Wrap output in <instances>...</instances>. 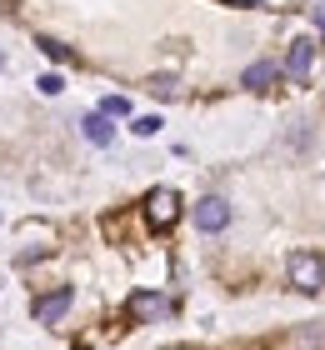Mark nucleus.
I'll return each instance as SVG.
<instances>
[{"label": "nucleus", "instance_id": "nucleus-1", "mask_svg": "<svg viewBox=\"0 0 325 350\" xmlns=\"http://www.w3.org/2000/svg\"><path fill=\"white\" fill-rule=\"evenodd\" d=\"M285 275H290V285H296L300 295H320L325 291V260L315 250H296V256L285 260Z\"/></svg>", "mask_w": 325, "mask_h": 350}, {"label": "nucleus", "instance_id": "nucleus-2", "mask_svg": "<svg viewBox=\"0 0 325 350\" xmlns=\"http://www.w3.org/2000/svg\"><path fill=\"white\" fill-rule=\"evenodd\" d=\"M175 220H181V196H175L170 185H155L151 196H145V226L151 230H170Z\"/></svg>", "mask_w": 325, "mask_h": 350}, {"label": "nucleus", "instance_id": "nucleus-3", "mask_svg": "<svg viewBox=\"0 0 325 350\" xmlns=\"http://www.w3.org/2000/svg\"><path fill=\"white\" fill-rule=\"evenodd\" d=\"M225 226H231V200H220V196H205V200H195V230H205V235H220Z\"/></svg>", "mask_w": 325, "mask_h": 350}, {"label": "nucleus", "instance_id": "nucleus-4", "mask_svg": "<svg viewBox=\"0 0 325 350\" xmlns=\"http://www.w3.org/2000/svg\"><path fill=\"white\" fill-rule=\"evenodd\" d=\"M311 66H315V40L311 36H300V40H290V55H285V75L290 81H311Z\"/></svg>", "mask_w": 325, "mask_h": 350}, {"label": "nucleus", "instance_id": "nucleus-5", "mask_svg": "<svg viewBox=\"0 0 325 350\" xmlns=\"http://www.w3.org/2000/svg\"><path fill=\"white\" fill-rule=\"evenodd\" d=\"M70 300H75V291H70V285H60V291L40 295V300H36V321H40V325H55L60 315L70 310Z\"/></svg>", "mask_w": 325, "mask_h": 350}, {"label": "nucleus", "instance_id": "nucleus-6", "mask_svg": "<svg viewBox=\"0 0 325 350\" xmlns=\"http://www.w3.org/2000/svg\"><path fill=\"white\" fill-rule=\"evenodd\" d=\"M281 66H275V60H255V66H246V75H240V85L246 90H270L275 81H281Z\"/></svg>", "mask_w": 325, "mask_h": 350}, {"label": "nucleus", "instance_id": "nucleus-7", "mask_svg": "<svg viewBox=\"0 0 325 350\" xmlns=\"http://www.w3.org/2000/svg\"><path fill=\"white\" fill-rule=\"evenodd\" d=\"M166 310H170V300H166V295H155V291L130 295V315H135V321H155V315H166Z\"/></svg>", "mask_w": 325, "mask_h": 350}, {"label": "nucleus", "instance_id": "nucleus-8", "mask_svg": "<svg viewBox=\"0 0 325 350\" xmlns=\"http://www.w3.org/2000/svg\"><path fill=\"white\" fill-rule=\"evenodd\" d=\"M80 125H86V140H90V146H101V150L116 140V125H110V116H101V110H90Z\"/></svg>", "mask_w": 325, "mask_h": 350}, {"label": "nucleus", "instance_id": "nucleus-9", "mask_svg": "<svg viewBox=\"0 0 325 350\" xmlns=\"http://www.w3.org/2000/svg\"><path fill=\"white\" fill-rule=\"evenodd\" d=\"M145 90H151L155 100H175V95H181V81H175V75H166V70H160V75H151V81H145Z\"/></svg>", "mask_w": 325, "mask_h": 350}, {"label": "nucleus", "instance_id": "nucleus-10", "mask_svg": "<svg viewBox=\"0 0 325 350\" xmlns=\"http://www.w3.org/2000/svg\"><path fill=\"white\" fill-rule=\"evenodd\" d=\"M160 125H166V120H160V116H135V120H130V131H135V135H145V140H151V135H160Z\"/></svg>", "mask_w": 325, "mask_h": 350}, {"label": "nucleus", "instance_id": "nucleus-11", "mask_svg": "<svg viewBox=\"0 0 325 350\" xmlns=\"http://www.w3.org/2000/svg\"><path fill=\"white\" fill-rule=\"evenodd\" d=\"M125 110H130L125 95H105V100H101V116H125Z\"/></svg>", "mask_w": 325, "mask_h": 350}, {"label": "nucleus", "instance_id": "nucleus-12", "mask_svg": "<svg viewBox=\"0 0 325 350\" xmlns=\"http://www.w3.org/2000/svg\"><path fill=\"white\" fill-rule=\"evenodd\" d=\"M36 45H40V51L51 55V60H75V55H70V45H60V40H36Z\"/></svg>", "mask_w": 325, "mask_h": 350}, {"label": "nucleus", "instance_id": "nucleus-13", "mask_svg": "<svg viewBox=\"0 0 325 350\" xmlns=\"http://www.w3.org/2000/svg\"><path fill=\"white\" fill-rule=\"evenodd\" d=\"M60 90H65L60 75H40V95H60Z\"/></svg>", "mask_w": 325, "mask_h": 350}, {"label": "nucleus", "instance_id": "nucleus-14", "mask_svg": "<svg viewBox=\"0 0 325 350\" xmlns=\"http://www.w3.org/2000/svg\"><path fill=\"white\" fill-rule=\"evenodd\" d=\"M311 15H315V25L325 30V5H311Z\"/></svg>", "mask_w": 325, "mask_h": 350}, {"label": "nucleus", "instance_id": "nucleus-15", "mask_svg": "<svg viewBox=\"0 0 325 350\" xmlns=\"http://www.w3.org/2000/svg\"><path fill=\"white\" fill-rule=\"evenodd\" d=\"M0 66H5V60H0Z\"/></svg>", "mask_w": 325, "mask_h": 350}]
</instances>
